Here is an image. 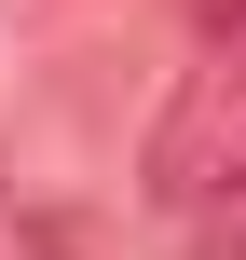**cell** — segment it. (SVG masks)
Returning a JSON list of instances; mask_svg holds the SVG:
<instances>
[{
	"mask_svg": "<svg viewBox=\"0 0 246 260\" xmlns=\"http://www.w3.org/2000/svg\"><path fill=\"white\" fill-rule=\"evenodd\" d=\"M178 219H192V260H246V165L219 178V192H192Z\"/></svg>",
	"mask_w": 246,
	"mask_h": 260,
	"instance_id": "obj_2",
	"label": "cell"
},
{
	"mask_svg": "<svg viewBox=\"0 0 246 260\" xmlns=\"http://www.w3.org/2000/svg\"><path fill=\"white\" fill-rule=\"evenodd\" d=\"M192 14H205V27H246V0H192Z\"/></svg>",
	"mask_w": 246,
	"mask_h": 260,
	"instance_id": "obj_4",
	"label": "cell"
},
{
	"mask_svg": "<svg viewBox=\"0 0 246 260\" xmlns=\"http://www.w3.org/2000/svg\"><path fill=\"white\" fill-rule=\"evenodd\" d=\"M0 260H82V233H68V219H14V233H0Z\"/></svg>",
	"mask_w": 246,
	"mask_h": 260,
	"instance_id": "obj_3",
	"label": "cell"
},
{
	"mask_svg": "<svg viewBox=\"0 0 246 260\" xmlns=\"http://www.w3.org/2000/svg\"><path fill=\"white\" fill-rule=\"evenodd\" d=\"M233 165H246V27H219V55H205V69L178 82V110L151 123V206L178 219V206L219 192Z\"/></svg>",
	"mask_w": 246,
	"mask_h": 260,
	"instance_id": "obj_1",
	"label": "cell"
}]
</instances>
